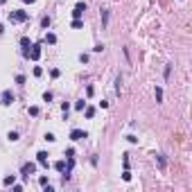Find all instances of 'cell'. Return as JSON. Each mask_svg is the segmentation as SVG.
Returning <instances> with one entry per match:
<instances>
[{
	"instance_id": "603a6c76",
	"label": "cell",
	"mask_w": 192,
	"mask_h": 192,
	"mask_svg": "<svg viewBox=\"0 0 192 192\" xmlns=\"http://www.w3.org/2000/svg\"><path fill=\"white\" fill-rule=\"evenodd\" d=\"M45 140H48V142H54L57 138H54V133H45Z\"/></svg>"
},
{
	"instance_id": "d4e9b609",
	"label": "cell",
	"mask_w": 192,
	"mask_h": 192,
	"mask_svg": "<svg viewBox=\"0 0 192 192\" xmlns=\"http://www.w3.org/2000/svg\"><path fill=\"white\" fill-rule=\"evenodd\" d=\"M158 163H160V167H165V163H167V160H165V156H163V154H158Z\"/></svg>"
},
{
	"instance_id": "5bb4252c",
	"label": "cell",
	"mask_w": 192,
	"mask_h": 192,
	"mask_svg": "<svg viewBox=\"0 0 192 192\" xmlns=\"http://www.w3.org/2000/svg\"><path fill=\"white\" fill-rule=\"evenodd\" d=\"M7 138H9L11 142H16V140H18V131H9V133H7Z\"/></svg>"
},
{
	"instance_id": "cb8c5ba5",
	"label": "cell",
	"mask_w": 192,
	"mask_h": 192,
	"mask_svg": "<svg viewBox=\"0 0 192 192\" xmlns=\"http://www.w3.org/2000/svg\"><path fill=\"white\" fill-rule=\"evenodd\" d=\"M30 115H38V106H30Z\"/></svg>"
},
{
	"instance_id": "5b68a950",
	"label": "cell",
	"mask_w": 192,
	"mask_h": 192,
	"mask_svg": "<svg viewBox=\"0 0 192 192\" xmlns=\"http://www.w3.org/2000/svg\"><path fill=\"white\" fill-rule=\"evenodd\" d=\"M84 138H88L86 131H81V129H72V131H70V140L77 142V140H84Z\"/></svg>"
},
{
	"instance_id": "4fadbf2b",
	"label": "cell",
	"mask_w": 192,
	"mask_h": 192,
	"mask_svg": "<svg viewBox=\"0 0 192 192\" xmlns=\"http://www.w3.org/2000/svg\"><path fill=\"white\" fill-rule=\"evenodd\" d=\"M21 45H23V48H32V41H30L27 36H23V38H21Z\"/></svg>"
},
{
	"instance_id": "44dd1931",
	"label": "cell",
	"mask_w": 192,
	"mask_h": 192,
	"mask_svg": "<svg viewBox=\"0 0 192 192\" xmlns=\"http://www.w3.org/2000/svg\"><path fill=\"white\" fill-rule=\"evenodd\" d=\"M122 179H124V181H131V172H129V169L122 172Z\"/></svg>"
},
{
	"instance_id": "30bf717a",
	"label": "cell",
	"mask_w": 192,
	"mask_h": 192,
	"mask_svg": "<svg viewBox=\"0 0 192 192\" xmlns=\"http://www.w3.org/2000/svg\"><path fill=\"white\" fill-rule=\"evenodd\" d=\"M50 23H52V21H50V16H43V18H41V27H43V30H48V27H50Z\"/></svg>"
},
{
	"instance_id": "9a60e30c",
	"label": "cell",
	"mask_w": 192,
	"mask_h": 192,
	"mask_svg": "<svg viewBox=\"0 0 192 192\" xmlns=\"http://www.w3.org/2000/svg\"><path fill=\"white\" fill-rule=\"evenodd\" d=\"M154 95H156V102H163V88H158V86H156Z\"/></svg>"
},
{
	"instance_id": "52a82bcc",
	"label": "cell",
	"mask_w": 192,
	"mask_h": 192,
	"mask_svg": "<svg viewBox=\"0 0 192 192\" xmlns=\"http://www.w3.org/2000/svg\"><path fill=\"white\" fill-rule=\"evenodd\" d=\"M36 160H38L43 167H48V152H38V154H36Z\"/></svg>"
},
{
	"instance_id": "9c48e42d",
	"label": "cell",
	"mask_w": 192,
	"mask_h": 192,
	"mask_svg": "<svg viewBox=\"0 0 192 192\" xmlns=\"http://www.w3.org/2000/svg\"><path fill=\"white\" fill-rule=\"evenodd\" d=\"M109 25V9H102V27Z\"/></svg>"
},
{
	"instance_id": "8992f818",
	"label": "cell",
	"mask_w": 192,
	"mask_h": 192,
	"mask_svg": "<svg viewBox=\"0 0 192 192\" xmlns=\"http://www.w3.org/2000/svg\"><path fill=\"white\" fill-rule=\"evenodd\" d=\"M34 172H36V165H34V163H25V165L21 167V174H23V176H30Z\"/></svg>"
},
{
	"instance_id": "3957f363",
	"label": "cell",
	"mask_w": 192,
	"mask_h": 192,
	"mask_svg": "<svg viewBox=\"0 0 192 192\" xmlns=\"http://www.w3.org/2000/svg\"><path fill=\"white\" fill-rule=\"evenodd\" d=\"M25 57H30L32 61L41 59V45H32V50H25Z\"/></svg>"
},
{
	"instance_id": "6da1fadb",
	"label": "cell",
	"mask_w": 192,
	"mask_h": 192,
	"mask_svg": "<svg viewBox=\"0 0 192 192\" xmlns=\"http://www.w3.org/2000/svg\"><path fill=\"white\" fill-rule=\"evenodd\" d=\"M30 16H27V11H23V9H16V11H11L9 14V21L11 23H25Z\"/></svg>"
},
{
	"instance_id": "ba28073f",
	"label": "cell",
	"mask_w": 192,
	"mask_h": 192,
	"mask_svg": "<svg viewBox=\"0 0 192 192\" xmlns=\"http://www.w3.org/2000/svg\"><path fill=\"white\" fill-rule=\"evenodd\" d=\"M70 27H72V30H81V27H84V21H81V18H75V21L70 23Z\"/></svg>"
},
{
	"instance_id": "277c9868",
	"label": "cell",
	"mask_w": 192,
	"mask_h": 192,
	"mask_svg": "<svg viewBox=\"0 0 192 192\" xmlns=\"http://www.w3.org/2000/svg\"><path fill=\"white\" fill-rule=\"evenodd\" d=\"M84 11H86V2H77L75 9H72V18H81Z\"/></svg>"
},
{
	"instance_id": "d6986e66",
	"label": "cell",
	"mask_w": 192,
	"mask_h": 192,
	"mask_svg": "<svg viewBox=\"0 0 192 192\" xmlns=\"http://www.w3.org/2000/svg\"><path fill=\"white\" fill-rule=\"evenodd\" d=\"M16 84L23 86V84H25V77H23V75H16Z\"/></svg>"
},
{
	"instance_id": "8fae6325",
	"label": "cell",
	"mask_w": 192,
	"mask_h": 192,
	"mask_svg": "<svg viewBox=\"0 0 192 192\" xmlns=\"http://www.w3.org/2000/svg\"><path fill=\"white\" fill-rule=\"evenodd\" d=\"M45 43H50V45H54V43H57V36H54L52 32H50V34H45Z\"/></svg>"
},
{
	"instance_id": "7a4b0ae2",
	"label": "cell",
	"mask_w": 192,
	"mask_h": 192,
	"mask_svg": "<svg viewBox=\"0 0 192 192\" xmlns=\"http://www.w3.org/2000/svg\"><path fill=\"white\" fill-rule=\"evenodd\" d=\"M14 99H16V95H14L11 91H2V93H0V104H2V106L14 104Z\"/></svg>"
},
{
	"instance_id": "2e32d148",
	"label": "cell",
	"mask_w": 192,
	"mask_h": 192,
	"mask_svg": "<svg viewBox=\"0 0 192 192\" xmlns=\"http://www.w3.org/2000/svg\"><path fill=\"white\" fill-rule=\"evenodd\" d=\"M75 109H77V111H84V109H86V102H84V99H79V102L75 104Z\"/></svg>"
},
{
	"instance_id": "e0dca14e",
	"label": "cell",
	"mask_w": 192,
	"mask_h": 192,
	"mask_svg": "<svg viewBox=\"0 0 192 192\" xmlns=\"http://www.w3.org/2000/svg\"><path fill=\"white\" fill-rule=\"evenodd\" d=\"M93 115H95V109H93V106H86V118H88V120H91V118H93Z\"/></svg>"
},
{
	"instance_id": "484cf974",
	"label": "cell",
	"mask_w": 192,
	"mask_h": 192,
	"mask_svg": "<svg viewBox=\"0 0 192 192\" xmlns=\"http://www.w3.org/2000/svg\"><path fill=\"white\" fill-rule=\"evenodd\" d=\"M25 2H27V5H32V2H36V0H25Z\"/></svg>"
},
{
	"instance_id": "7c38bea8",
	"label": "cell",
	"mask_w": 192,
	"mask_h": 192,
	"mask_svg": "<svg viewBox=\"0 0 192 192\" xmlns=\"http://www.w3.org/2000/svg\"><path fill=\"white\" fill-rule=\"evenodd\" d=\"M14 181H16V176H14V174H11V176H5V179H2V183H5V185H14Z\"/></svg>"
},
{
	"instance_id": "4316f807",
	"label": "cell",
	"mask_w": 192,
	"mask_h": 192,
	"mask_svg": "<svg viewBox=\"0 0 192 192\" xmlns=\"http://www.w3.org/2000/svg\"><path fill=\"white\" fill-rule=\"evenodd\" d=\"M0 2H5V0H0Z\"/></svg>"
},
{
	"instance_id": "7402d4cb",
	"label": "cell",
	"mask_w": 192,
	"mask_h": 192,
	"mask_svg": "<svg viewBox=\"0 0 192 192\" xmlns=\"http://www.w3.org/2000/svg\"><path fill=\"white\" fill-rule=\"evenodd\" d=\"M50 75H52V79H57V77H59V75H61V70H59V68H54V70H52V72H50Z\"/></svg>"
},
{
	"instance_id": "ffe728a7",
	"label": "cell",
	"mask_w": 192,
	"mask_h": 192,
	"mask_svg": "<svg viewBox=\"0 0 192 192\" xmlns=\"http://www.w3.org/2000/svg\"><path fill=\"white\" fill-rule=\"evenodd\" d=\"M120 84H122V77L115 79V93H118V95H120Z\"/></svg>"
},
{
	"instance_id": "ac0fdd59",
	"label": "cell",
	"mask_w": 192,
	"mask_h": 192,
	"mask_svg": "<svg viewBox=\"0 0 192 192\" xmlns=\"http://www.w3.org/2000/svg\"><path fill=\"white\" fill-rule=\"evenodd\" d=\"M43 102H52V93H50V91L43 93Z\"/></svg>"
}]
</instances>
